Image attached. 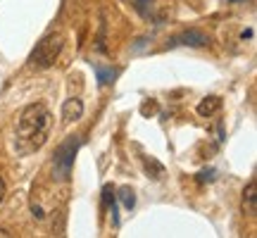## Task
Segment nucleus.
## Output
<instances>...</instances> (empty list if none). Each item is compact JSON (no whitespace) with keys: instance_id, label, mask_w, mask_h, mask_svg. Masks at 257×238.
I'll use <instances>...</instances> for the list:
<instances>
[{"instance_id":"4468645a","label":"nucleus","mask_w":257,"mask_h":238,"mask_svg":"<svg viewBox=\"0 0 257 238\" xmlns=\"http://www.w3.org/2000/svg\"><path fill=\"white\" fill-rule=\"evenodd\" d=\"M214 169H207V172H200V174H198V181H212V179H214Z\"/></svg>"},{"instance_id":"f257e3e1","label":"nucleus","mask_w":257,"mask_h":238,"mask_svg":"<svg viewBox=\"0 0 257 238\" xmlns=\"http://www.w3.org/2000/svg\"><path fill=\"white\" fill-rule=\"evenodd\" d=\"M53 127V114L43 102L27 105L17 119V136L19 141L29 143V150H36L46 143L48 134Z\"/></svg>"},{"instance_id":"f3484780","label":"nucleus","mask_w":257,"mask_h":238,"mask_svg":"<svg viewBox=\"0 0 257 238\" xmlns=\"http://www.w3.org/2000/svg\"><path fill=\"white\" fill-rule=\"evenodd\" d=\"M10 236V231H5V229H0V238H8Z\"/></svg>"},{"instance_id":"1a4fd4ad","label":"nucleus","mask_w":257,"mask_h":238,"mask_svg":"<svg viewBox=\"0 0 257 238\" xmlns=\"http://www.w3.org/2000/svg\"><path fill=\"white\" fill-rule=\"evenodd\" d=\"M93 69L98 74V86H107L112 83V79L117 76V72L112 69V67H102V64H93Z\"/></svg>"},{"instance_id":"20e7f679","label":"nucleus","mask_w":257,"mask_h":238,"mask_svg":"<svg viewBox=\"0 0 257 238\" xmlns=\"http://www.w3.org/2000/svg\"><path fill=\"white\" fill-rule=\"evenodd\" d=\"M176 43H184V46H191V48H202L210 43V38L205 36L202 31H198V29H188V31H184L181 36L176 38Z\"/></svg>"},{"instance_id":"7ed1b4c3","label":"nucleus","mask_w":257,"mask_h":238,"mask_svg":"<svg viewBox=\"0 0 257 238\" xmlns=\"http://www.w3.org/2000/svg\"><path fill=\"white\" fill-rule=\"evenodd\" d=\"M79 146H81L79 136H69L62 146L55 150V160H53V176H55V179H60V181H67V179H69Z\"/></svg>"},{"instance_id":"a211bd4d","label":"nucleus","mask_w":257,"mask_h":238,"mask_svg":"<svg viewBox=\"0 0 257 238\" xmlns=\"http://www.w3.org/2000/svg\"><path fill=\"white\" fill-rule=\"evenodd\" d=\"M229 3H245V0H229Z\"/></svg>"},{"instance_id":"2eb2a0df","label":"nucleus","mask_w":257,"mask_h":238,"mask_svg":"<svg viewBox=\"0 0 257 238\" xmlns=\"http://www.w3.org/2000/svg\"><path fill=\"white\" fill-rule=\"evenodd\" d=\"M5 193H8V188H5V181L0 179V202L5 200Z\"/></svg>"},{"instance_id":"39448f33","label":"nucleus","mask_w":257,"mask_h":238,"mask_svg":"<svg viewBox=\"0 0 257 238\" xmlns=\"http://www.w3.org/2000/svg\"><path fill=\"white\" fill-rule=\"evenodd\" d=\"M243 212L245 214H255L257 212V181H248V186L243 188Z\"/></svg>"},{"instance_id":"ddd939ff","label":"nucleus","mask_w":257,"mask_h":238,"mask_svg":"<svg viewBox=\"0 0 257 238\" xmlns=\"http://www.w3.org/2000/svg\"><path fill=\"white\" fill-rule=\"evenodd\" d=\"M141 112H143L146 117H148V114H155V112H157V105H155V102H146V105L141 107Z\"/></svg>"},{"instance_id":"dca6fc26","label":"nucleus","mask_w":257,"mask_h":238,"mask_svg":"<svg viewBox=\"0 0 257 238\" xmlns=\"http://www.w3.org/2000/svg\"><path fill=\"white\" fill-rule=\"evenodd\" d=\"M240 38H243V41H245V38H252V29H245V31L240 34Z\"/></svg>"},{"instance_id":"9d476101","label":"nucleus","mask_w":257,"mask_h":238,"mask_svg":"<svg viewBox=\"0 0 257 238\" xmlns=\"http://www.w3.org/2000/svg\"><path fill=\"white\" fill-rule=\"evenodd\" d=\"M117 198H119V202L124 205V210H134V205H136V193L131 191L128 186H121Z\"/></svg>"},{"instance_id":"9b49d317","label":"nucleus","mask_w":257,"mask_h":238,"mask_svg":"<svg viewBox=\"0 0 257 238\" xmlns=\"http://www.w3.org/2000/svg\"><path fill=\"white\" fill-rule=\"evenodd\" d=\"M114 200H117V195L112 191V186H105V188H102V205L110 207V205H114Z\"/></svg>"},{"instance_id":"0eeeda50","label":"nucleus","mask_w":257,"mask_h":238,"mask_svg":"<svg viewBox=\"0 0 257 238\" xmlns=\"http://www.w3.org/2000/svg\"><path fill=\"white\" fill-rule=\"evenodd\" d=\"M221 107V98L217 95H207V98H202L200 105H198V114L200 117H212V114H217Z\"/></svg>"},{"instance_id":"423d86ee","label":"nucleus","mask_w":257,"mask_h":238,"mask_svg":"<svg viewBox=\"0 0 257 238\" xmlns=\"http://www.w3.org/2000/svg\"><path fill=\"white\" fill-rule=\"evenodd\" d=\"M83 114V102L79 98H69V100H64L62 105V119L69 124V122H76V119H81Z\"/></svg>"},{"instance_id":"6e6552de","label":"nucleus","mask_w":257,"mask_h":238,"mask_svg":"<svg viewBox=\"0 0 257 238\" xmlns=\"http://www.w3.org/2000/svg\"><path fill=\"white\" fill-rule=\"evenodd\" d=\"M143 167H146V172L153 179H162L165 176V165H160L155 157H143Z\"/></svg>"},{"instance_id":"f8f14e48","label":"nucleus","mask_w":257,"mask_h":238,"mask_svg":"<svg viewBox=\"0 0 257 238\" xmlns=\"http://www.w3.org/2000/svg\"><path fill=\"white\" fill-rule=\"evenodd\" d=\"M134 5H136V10L143 17H148V5L153 8V0H134Z\"/></svg>"},{"instance_id":"f03ea898","label":"nucleus","mask_w":257,"mask_h":238,"mask_svg":"<svg viewBox=\"0 0 257 238\" xmlns=\"http://www.w3.org/2000/svg\"><path fill=\"white\" fill-rule=\"evenodd\" d=\"M64 48V36L62 34H48L43 36L41 41L36 43V48L31 50V55H29V67L31 69H48V67H53L55 60L60 57Z\"/></svg>"}]
</instances>
